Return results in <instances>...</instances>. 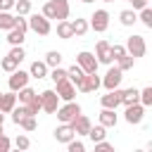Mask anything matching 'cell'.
<instances>
[{"mask_svg":"<svg viewBox=\"0 0 152 152\" xmlns=\"http://www.w3.org/2000/svg\"><path fill=\"white\" fill-rule=\"evenodd\" d=\"M95 59H97V64H112L114 62L112 55H109V43L107 40H97V45H95Z\"/></svg>","mask_w":152,"mask_h":152,"instance_id":"4fadbf2b","label":"cell"},{"mask_svg":"<svg viewBox=\"0 0 152 152\" xmlns=\"http://www.w3.org/2000/svg\"><path fill=\"white\" fill-rule=\"evenodd\" d=\"M109 55H112V59H119L121 55H126V48L124 45H109Z\"/></svg>","mask_w":152,"mask_h":152,"instance_id":"b9f144b4","label":"cell"},{"mask_svg":"<svg viewBox=\"0 0 152 152\" xmlns=\"http://www.w3.org/2000/svg\"><path fill=\"white\" fill-rule=\"evenodd\" d=\"M28 74H31L33 78H45V76H48V64H45V62H38V59H36V62L31 64Z\"/></svg>","mask_w":152,"mask_h":152,"instance_id":"44dd1931","label":"cell"},{"mask_svg":"<svg viewBox=\"0 0 152 152\" xmlns=\"http://www.w3.org/2000/svg\"><path fill=\"white\" fill-rule=\"evenodd\" d=\"M10 57H12V59H17V62H21V59L26 57V52H24V48H21V45H12Z\"/></svg>","mask_w":152,"mask_h":152,"instance_id":"74e56055","label":"cell"},{"mask_svg":"<svg viewBox=\"0 0 152 152\" xmlns=\"http://www.w3.org/2000/svg\"><path fill=\"white\" fill-rule=\"evenodd\" d=\"M38 97H40V109L48 112V114H55V109L59 107V97H57V93H55V90H43Z\"/></svg>","mask_w":152,"mask_h":152,"instance_id":"ba28073f","label":"cell"},{"mask_svg":"<svg viewBox=\"0 0 152 152\" xmlns=\"http://www.w3.org/2000/svg\"><path fill=\"white\" fill-rule=\"evenodd\" d=\"M119 21H121L124 26H133V24L138 21L135 10H124V12H119Z\"/></svg>","mask_w":152,"mask_h":152,"instance_id":"cb8c5ba5","label":"cell"},{"mask_svg":"<svg viewBox=\"0 0 152 152\" xmlns=\"http://www.w3.org/2000/svg\"><path fill=\"white\" fill-rule=\"evenodd\" d=\"M116 121H119L116 109H107V107H102V112H100V124H102L104 128H112V126H116Z\"/></svg>","mask_w":152,"mask_h":152,"instance_id":"ac0fdd59","label":"cell"},{"mask_svg":"<svg viewBox=\"0 0 152 152\" xmlns=\"http://www.w3.org/2000/svg\"><path fill=\"white\" fill-rule=\"evenodd\" d=\"M69 0H48L45 5H43V17H48V19H57V21H62V19H69Z\"/></svg>","mask_w":152,"mask_h":152,"instance_id":"6da1fadb","label":"cell"},{"mask_svg":"<svg viewBox=\"0 0 152 152\" xmlns=\"http://www.w3.org/2000/svg\"><path fill=\"white\" fill-rule=\"evenodd\" d=\"M26 109H28V114H31V116H36V114L40 112V97L36 95V97H33V100L26 104Z\"/></svg>","mask_w":152,"mask_h":152,"instance_id":"ab89813d","label":"cell"},{"mask_svg":"<svg viewBox=\"0 0 152 152\" xmlns=\"http://www.w3.org/2000/svg\"><path fill=\"white\" fill-rule=\"evenodd\" d=\"M76 64L86 71V74H93V71H97V59H95V55L93 52H78L76 55Z\"/></svg>","mask_w":152,"mask_h":152,"instance_id":"9c48e42d","label":"cell"},{"mask_svg":"<svg viewBox=\"0 0 152 152\" xmlns=\"http://www.w3.org/2000/svg\"><path fill=\"white\" fill-rule=\"evenodd\" d=\"M50 78H52L55 83H57V81H62V78H66V69H62V66H52Z\"/></svg>","mask_w":152,"mask_h":152,"instance_id":"f35d334b","label":"cell"},{"mask_svg":"<svg viewBox=\"0 0 152 152\" xmlns=\"http://www.w3.org/2000/svg\"><path fill=\"white\" fill-rule=\"evenodd\" d=\"M45 64H48V69H52V66H59L62 64V52H57V50H50L48 55H45V59H43Z\"/></svg>","mask_w":152,"mask_h":152,"instance_id":"4316f807","label":"cell"},{"mask_svg":"<svg viewBox=\"0 0 152 152\" xmlns=\"http://www.w3.org/2000/svg\"><path fill=\"white\" fill-rule=\"evenodd\" d=\"M28 28H31L33 33H38V36H48V33L52 31L50 19L43 17V14H31V17H28Z\"/></svg>","mask_w":152,"mask_h":152,"instance_id":"277c9868","label":"cell"},{"mask_svg":"<svg viewBox=\"0 0 152 152\" xmlns=\"http://www.w3.org/2000/svg\"><path fill=\"white\" fill-rule=\"evenodd\" d=\"M14 7V0H0V10H5V12H10Z\"/></svg>","mask_w":152,"mask_h":152,"instance_id":"7dc6e473","label":"cell"},{"mask_svg":"<svg viewBox=\"0 0 152 152\" xmlns=\"http://www.w3.org/2000/svg\"><path fill=\"white\" fill-rule=\"evenodd\" d=\"M133 62H135V57H131V55L126 52V55H121V57L116 59V66H119L121 71H128V69H133Z\"/></svg>","mask_w":152,"mask_h":152,"instance_id":"f546056e","label":"cell"},{"mask_svg":"<svg viewBox=\"0 0 152 152\" xmlns=\"http://www.w3.org/2000/svg\"><path fill=\"white\" fill-rule=\"evenodd\" d=\"M138 102H140L142 107H150V104H152V86H147V88H142V90H140Z\"/></svg>","mask_w":152,"mask_h":152,"instance_id":"1f68e13d","label":"cell"},{"mask_svg":"<svg viewBox=\"0 0 152 152\" xmlns=\"http://www.w3.org/2000/svg\"><path fill=\"white\" fill-rule=\"evenodd\" d=\"M10 147H12V140H10L5 133H0V152H7Z\"/></svg>","mask_w":152,"mask_h":152,"instance_id":"f6af8a7d","label":"cell"},{"mask_svg":"<svg viewBox=\"0 0 152 152\" xmlns=\"http://www.w3.org/2000/svg\"><path fill=\"white\" fill-rule=\"evenodd\" d=\"M28 78H31V74L28 71H21V69H14L12 71V76H10V81H7V86H10V90H19V88H24V86H28Z\"/></svg>","mask_w":152,"mask_h":152,"instance_id":"8fae6325","label":"cell"},{"mask_svg":"<svg viewBox=\"0 0 152 152\" xmlns=\"http://www.w3.org/2000/svg\"><path fill=\"white\" fill-rule=\"evenodd\" d=\"M121 78H124V71H121L119 66H109V71H107L104 78H102V86H104L107 90H114V88H119Z\"/></svg>","mask_w":152,"mask_h":152,"instance_id":"7c38bea8","label":"cell"},{"mask_svg":"<svg viewBox=\"0 0 152 152\" xmlns=\"http://www.w3.org/2000/svg\"><path fill=\"white\" fill-rule=\"evenodd\" d=\"M55 86H57V88H55V93H57V97H59L62 102L74 100V95H76V86H74L69 78H62V81H57Z\"/></svg>","mask_w":152,"mask_h":152,"instance_id":"52a82bcc","label":"cell"},{"mask_svg":"<svg viewBox=\"0 0 152 152\" xmlns=\"http://www.w3.org/2000/svg\"><path fill=\"white\" fill-rule=\"evenodd\" d=\"M2 124H5V114L0 112V133H2Z\"/></svg>","mask_w":152,"mask_h":152,"instance_id":"c3c4849f","label":"cell"},{"mask_svg":"<svg viewBox=\"0 0 152 152\" xmlns=\"http://www.w3.org/2000/svg\"><path fill=\"white\" fill-rule=\"evenodd\" d=\"M24 40H26L24 31H19V28H10L7 31V43L10 45H24Z\"/></svg>","mask_w":152,"mask_h":152,"instance_id":"ffe728a7","label":"cell"},{"mask_svg":"<svg viewBox=\"0 0 152 152\" xmlns=\"http://www.w3.org/2000/svg\"><path fill=\"white\" fill-rule=\"evenodd\" d=\"M102 2H114V0H102Z\"/></svg>","mask_w":152,"mask_h":152,"instance_id":"f907efd6","label":"cell"},{"mask_svg":"<svg viewBox=\"0 0 152 152\" xmlns=\"http://www.w3.org/2000/svg\"><path fill=\"white\" fill-rule=\"evenodd\" d=\"M10 114H12V121H14V124H19L24 116H31V114H28V109H26V104H19V107L14 104V109H12Z\"/></svg>","mask_w":152,"mask_h":152,"instance_id":"4dcf8cb0","label":"cell"},{"mask_svg":"<svg viewBox=\"0 0 152 152\" xmlns=\"http://www.w3.org/2000/svg\"><path fill=\"white\" fill-rule=\"evenodd\" d=\"M88 138H90L93 142H97V140H104V138H107V133H104V126H102V124H97V126H90V131H88Z\"/></svg>","mask_w":152,"mask_h":152,"instance_id":"83f0119b","label":"cell"},{"mask_svg":"<svg viewBox=\"0 0 152 152\" xmlns=\"http://www.w3.org/2000/svg\"><path fill=\"white\" fill-rule=\"evenodd\" d=\"M14 10H17V14L26 17L31 12V0H14Z\"/></svg>","mask_w":152,"mask_h":152,"instance_id":"836d02e7","label":"cell"},{"mask_svg":"<svg viewBox=\"0 0 152 152\" xmlns=\"http://www.w3.org/2000/svg\"><path fill=\"white\" fill-rule=\"evenodd\" d=\"M83 74H86V71H83V69H81L78 64H71V66L66 69V78H69V81H71L74 86H78V83H81V78H83Z\"/></svg>","mask_w":152,"mask_h":152,"instance_id":"7402d4cb","label":"cell"},{"mask_svg":"<svg viewBox=\"0 0 152 152\" xmlns=\"http://www.w3.org/2000/svg\"><path fill=\"white\" fill-rule=\"evenodd\" d=\"M71 138H76V133H74V128H71V124H62V126H57L55 128V140L57 142H69Z\"/></svg>","mask_w":152,"mask_h":152,"instance_id":"2e32d148","label":"cell"},{"mask_svg":"<svg viewBox=\"0 0 152 152\" xmlns=\"http://www.w3.org/2000/svg\"><path fill=\"white\" fill-rule=\"evenodd\" d=\"M81 2H95V0H81Z\"/></svg>","mask_w":152,"mask_h":152,"instance_id":"681fc988","label":"cell"},{"mask_svg":"<svg viewBox=\"0 0 152 152\" xmlns=\"http://www.w3.org/2000/svg\"><path fill=\"white\" fill-rule=\"evenodd\" d=\"M93 145H95L97 152H109V150H114V145L107 142V140H97V142H93Z\"/></svg>","mask_w":152,"mask_h":152,"instance_id":"ee69618b","label":"cell"},{"mask_svg":"<svg viewBox=\"0 0 152 152\" xmlns=\"http://www.w3.org/2000/svg\"><path fill=\"white\" fill-rule=\"evenodd\" d=\"M124 48H126V52H128L131 57H145V52H147V43H145V38L138 36V33L128 36Z\"/></svg>","mask_w":152,"mask_h":152,"instance_id":"7a4b0ae2","label":"cell"},{"mask_svg":"<svg viewBox=\"0 0 152 152\" xmlns=\"http://www.w3.org/2000/svg\"><path fill=\"white\" fill-rule=\"evenodd\" d=\"M142 116H145V107L140 104V102H133V104H126V124H131V126H135V124H140L142 121Z\"/></svg>","mask_w":152,"mask_h":152,"instance_id":"30bf717a","label":"cell"},{"mask_svg":"<svg viewBox=\"0 0 152 152\" xmlns=\"http://www.w3.org/2000/svg\"><path fill=\"white\" fill-rule=\"evenodd\" d=\"M55 112H57V119H59L62 124H71V121L81 114V104L74 102V100H69V102H64L62 107H57Z\"/></svg>","mask_w":152,"mask_h":152,"instance_id":"3957f363","label":"cell"},{"mask_svg":"<svg viewBox=\"0 0 152 152\" xmlns=\"http://www.w3.org/2000/svg\"><path fill=\"white\" fill-rule=\"evenodd\" d=\"M17 126H19V128H24V131H36V126H38V124H36V116H24Z\"/></svg>","mask_w":152,"mask_h":152,"instance_id":"e575fe53","label":"cell"},{"mask_svg":"<svg viewBox=\"0 0 152 152\" xmlns=\"http://www.w3.org/2000/svg\"><path fill=\"white\" fill-rule=\"evenodd\" d=\"M0 95H2V93H0Z\"/></svg>","mask_w":152,"mask_h":152,"instance_id":"816d5d0a","label":"cell"},{"mask_svg":"<svg viewBox=\"0 0 152 152\" xmlns=\"http://www.w3.org/2000/svg\"><path fill=\"white\" fill-rule=\"evenodd\" d=\"M57 36H59L62 40H69V38L74 36V31H71V21H66V19L57 21Z\"/></svg>","mask_w":152,"mask_h":152,"instance_id":"d6986e66","label":"cell"},{"mask_svg":"<svg viewBox=\"0 0 152 152\" xmlns=\"http://www.w3.org/2000/svg\"><path fill=\"white\" fill-rule=\"evenodd\" d=\"M100 86H102V78L97 76V71H93V74H83V78H81V83L76 88L81 93H95Z\"/></svg>","mask_w":152,"mask_h":152,"instance_id":"8992f818","label":"cell"},{"mask_svg":"<svg viewBox=\"0 0 152 152\" xmlns=\"http://www.w3.org/2000/svg\"><path fill=\"white\" fill-rule=\"evenodd\" d=\"M126 2H131L133 10H142V7H147V0H126Z\"/></svg>","mask_w":152,"mask_h":152,"instance_id":"bcb514c9","label":"cell"},{"mask_svg":"<svg viewBox=\"0 0 152 152\" xmlns=\"http://www.w3.org/2000/svg\"><path fill=\"white\" fill-rule=\"evenodd\" d=\"M88 21L86 19H76V21H71V31H74V36H86L88 33Z\"/></svg>","mask_w":152,"mask_h":152,"instance_id":"f1b7e54d","label":"cell"},{"mask_svg":"<svg viewBox=\"0 0 152 152\" xmlns=\"http://www.w3.org/2000/svg\"><path fill=\"white\" fill-rule=\"evenodd\" d=\"M17 66H19V62H17V59H12L10 55H7V57H2V62H0V69H2V71H7V74H12Z\"/></svg>","mask_w":152,"mask_h":152,"instance_id":"d6a6232c","label":"cell"},{"mask_svg":"<svg viewBox=\"0 0 152 152\" xmlns=\"http://www.w3.org/2000/svg\"><path fill=\"white\" fill-rule=\"evenodd\" d=\"M88 26H90L95 33H104L107 26H109V12H107V10H95Z\"/></svg>","mask_w":152,"mask_h":152,"instance_id":"5b68a950","label":"cell"},{"mask_svg":"<svg viewBox=\"0 0 152 152\" xmlns=\"http://www.w3.org/2000/svg\"><path fill=\"white\" fill-rule=\"evenodd\" d=\"M138 95H140V90H135V88L121 90V104L126 107V104H133V102H138Z\"/></svg>","mask_w":152,"mask_h":152,"instance_id":"d4e9b609","label":"cell"},{"mask_svg":"<svg viewBox=\"0 0 152 152\" xmlns=\"http://www.w3.org/2000/svg\"><path fill=\"white\" fill-rule=\"evenodd\" d=\"M14 28H19V31H28V19L26 17H21V14H17V21H14Z\"/></svg>","mask_w":152,"mask_h":152,"instance_id":"60d3db41","label":"cell"},{"mask_svg":"<svg viewBox=\"0 0 152 152\" xmlns=\"http://www.w3.org/2000/svg\"><path fill=\"white\" fill-rule=\"evenodd\" d=\"M90 119L86 116V114H78L74 121H71V128H74V133L76 135H88V131H90Z\"/></svg>","mask_w":152,"mask_h":152,"instance_id":"9a60e30c","label":"cell"},{"mask_svg":"<svg viewBox=\"0 0 152 152\" xmlns=\"http://www.w3.org/2000/svg\"><path fill=\"white\" fill-rule=\"evenodd\" d=\"M138 19H140V21H142V24H145L147 28H152V10H150V7H142V10H140V17H138Z\"/></svg>","mask_w":152,"mask_h":152,"instance_id":"d590c367","label":"cell"},{"mask_svg":"<svg viewBox=\"0 0 152 152\" xmlns=\"http://www.w3.org/2000/svg\"><path fill=\"white\" fill-rule=\"evenodd\" d=\"M14 21H17V17H12L10 12L0 10V28H2V31H10V28H14Z\"/></svg>","mask_w":152,"mask_h":152,"instance_id":"484cf974","label":"cell"},{"mask_svg":"<svg viewBox=\"0 0 152 152\" xmlns=\"http://www.w3.org/2000/svg\"><path fill=\"white\" fill-rule=\"evenodd\" d=\"M14 104H17V93H14V90L0 95V112H2V114H10V112L14 109Z\"/></svg>","mask_w":152,"mask_h":152,"instance_id":"e0dca14e","label":"cell"},{"mask_svg":"<svg viewBox=\"0 0 152 152\" xmlns=\"http://www.w3.org/2000/svg\"><path fill=\"white\" fill-rule=\"evenodd\" d=\"M12 145H14L17 150H28V147H31V140H28V135H17Z\"/></svg>","mask_w":152,"mask_h":152,"instance_id":"8d00e7d4","label":"cell"},{"mask_svg":"<svg viewBox=\"0 0 152 152\" xmlns=\"http://www.w3.org/2000/svg\"><path fill=\"white\" fill-rule=\"evenodd\" d=\"M17 93H19V95H17V100H19L21 104H28V102H31V100H33V97L38 95V93H36L33 88H28V86H24V88H19Z\"/></svg>","mask_w":152,"mask_h":152,"instance_id":"603a6c76","label":"cell"},{"mask_svg":"<svg viewBox=\"0 0 152 152\" xmlns=\"http://www.w3.org/2000/svg\"><path fill=\"white\" fill-rule=\"evenodd\" d=\"M66 147H69V152H83V150H86V145H83L81 140H74V138L66 142Z\"/></svg>","mask_w":152,"mask_h":152,"instance_id":"7bdbcfd3","label":"cell"},{"mask_svg":"<svg viewBox=\"0 0 152 152\" xmlns=\"http://www.w3.org/2000/svg\"><path fill=\"white\" fill-rule=\"evenodd\" d=\"M100 104H102V107H107V109H116V107L121 104V90H119V88L107 90V95H102V97H100Z\"/></svg>","mask_w":152,"mask_h":152,"instance_id":"5bb4252c","label":"cell"}]
</instances>
